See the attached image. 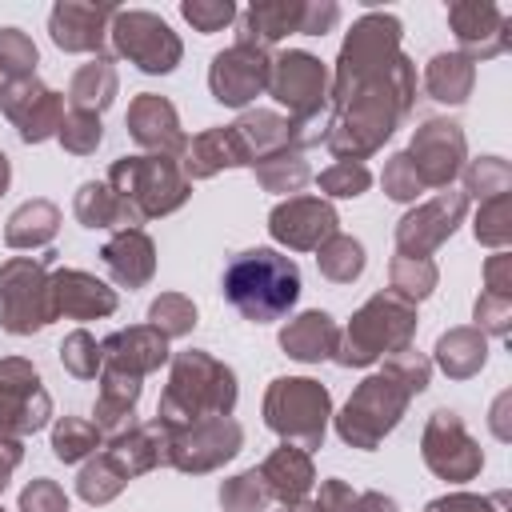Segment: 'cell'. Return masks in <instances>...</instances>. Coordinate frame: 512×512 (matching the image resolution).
<instances>
[{
	"instance_id": "obj_24",
	"label": "cell",
	"mask_w": 512,
	"mask_h": 512,
	"mask_svg": "<svg viewBox=\"0 0 512 512\" xmlns=\"http://www.w3.org/2000/svg\"><path fill=\"white\" fill-rule=\"evenodd\" d=\"M180 168H184L188 184H196V180H212L224 168H252V156H248L244 140L236 136V128L224 124V128H204L200 136H192L180 156Z\"/></svg>"
},
{
	"instance_id": "obj_38",
	"label": "cell",
	"mask_w": 512,
	"mask_h": 512,
	"mask_svg": "<svg viewBox=\"0 0 512 512\" xmlns=\"http://www.w3.org/2000/svg\"><path fill=\"white\" fill-rule=\"evenodd\" d=\"M72 212H76V220H80L84 228H112V232L124 228L120 200H116V192H112L104 180H84V184L76 188Z\"/></svg>"
},
{
	"instance_id": "obj_54",
	"label": "cell",
	"mask_w": 512,
	"mask_h": 512,
	"mask_svg": "<svg viewBox=\"0 0 512 512\" xmlns=\"http://www.w3.org/2000/svg\"><path fill=\"white\" fill-rule=\"evenodd\" d=\"M424 512H508V492H492V496H476V492H448L428 500Z\"/></svg>"
},
{
	"instance_id": "obj_33",
	"label": "cell",
	"mask_w": 512,
	"mask_h": 512,
	"mask_svg": "<svg viewBox=\"0 0 512 512\" xmlns=\"http://www.w3.org/2000/svg\"><path fill=\"white\" fill-rule=\"evenodd\" d=\"M476 84V64L460 52H436L424 68V92L436 104H464Z\"/></svg>"
},
{
	"instance_id": "obj_53",
	"label": "cell",
	"mask_w": 512,
	"mask_h": 512,
	"mask_svg": "<svg viewBox=\"0 0 512 512\" xmlns=\"http://www.w3.org/2000/svg\"><path fill=\"white\" fill-rule=\"evenodd\" d=\"M384 368H388V372H396V376L408 384V392H412V396H420V392L428 388V380H432V360H428L424 352H416L412 344H408V348H400V352H392V356L384 360Z\"/></svg>"
},
{
	"instance_id": "obj_41",
	"label": "cell",
	"mask_w": 512,
	"mask_h": 512,
	"mask_svg": "<svg viewBox=\"0 0 512 512\" xmlns=\"http://www.w3.org/2000/svg\"><path fill=\"white\" fill-rule=\"evenodd\" d=\"M460 172H464V196H476L480 204L512 192V168H508V160H500V156L464 160Z\"/></svg>"
},
{
	"instance_id": "obj_26",
	"label": "cell",
	"mask_w": 512,
	"mask_h": 512,
	"mask_svg": "<svg viewBox=\"0 0 512 512\" xmlns=\"http://www.w3.org/2000/svg\"><path fill=\"white\" fill-rule=\"evenodd\" d=\"M100 260L120 288H144L156 276V244L144 228H120L104 240Z\"/></svg>"
},
{
	"instance_id": "obj_52",
	"label": "cell",
	"mask_w": 512,
	"mask_h": 512,
	"mask_svg": "<svg viewBox=\"0 0 512 512\" xmlns=\"http://www.w3.org/2000/svg\"><path fill=\"white\" fill-rule=\"evenodd\" d=\"M472 328H480L484 336H508L512 328V296H492V292H480L476 296V308H472Z\"/></svg>"
},
{
	"instance_id": "obj_15",
	"label": "cell",
	"mask_w": 512,
	"mask_h": 512,
	"mask_svg": "<svg viewBox=\"0 0 512 512\" xmlns=\"http://www.w3.org/2000/svg\"><path fill=\"white\" fill-rule=\"evenodd\" d=\"M464 216H468V196L452 188L408 208L396 224V256H432L464 224Z\"/></svg>"
},
{
	"instance_id": "obj_12",
	"label": "cell",
	"mask_w": 512,
	"mask_h": 512,
	"mask_svg": "<svg viewBox=\"0 0 512 512\" xmlns=\"http://www.w3.org/2000/svg\"><path fill=\"white\" fill-rule=\"evenodd\" d=\"M244 444V428L232 416H208L184 428H172V444H168V464L192 476L216 472L224 468Z\"/></svg>"
},
{
	"instance_id": "obj_6",
	"label": "cell",
	"mask_w": 512,
	"mask_h": 512,
	"mask_svg": "<svg viewBox=\"0 0 512 512\" xmlns=\"http://www.w3.org/2000/svg\"><path fill=\"white\" fill-rule=\"evenodd\" d=\"M408 404H412L408 384H404L396 372L380 368V372L364 376V380L356 384V392L348 396V404L336 412V436H340L348 448L372 452V448L404 420Z\"/></svg>"
},
{
	"instance_id": "obj_35",
	"label": "cell",
	"mask_w": 512,
	"mask_h": 512,
	"mask_svg": "<svg viewBox=\"0 0 512 512\" xmlns=\"http://www.w3.org/2000/svg\"><path fill=\"white\" fill-rule=\"evenodd\" d=\"M252 172H256V184H260L264 192H280V196H292V192H300V188L312 180V168H308L304 152L292 148V144L280 148V152L260 156V160L252 164Z\"/></svg>"
},
{
	"instance_id": "obj_47",
	"label": "cell",
	"mask_w": 512,
	"mask_h": 512,
	"mask_svg": "<svg viewBox=\"0 0 512 512\" xmlns=\"http://www.w3.org/2000/svg\"><path fill=\"white\" fill-rule=\"evenodd\" d=\"M316 184H320V196H324V200H352V196L368 192L372 172H368V164H360V160H336V164H328V168L320 172Z\"/></svg>"
},
{
	"instance_id": "obj_17",
	"label": "cell",
	"mask_w": 512,
	"mask_h": 512,
	"mask_svg": "<svg viewBox=\"0 0 512 512\" xmlns=\"http://www.w3.org/2000/svg\"><path fill=\"white\" fill-rule=\"evenodd\" d=\"M0 108H4V116L12 120V128L24 144H44L64 124V96L52 92L40 76L4 84L0 88Z\"/></svg>"
},
{
	"instance_id": "obj_28",
	"label": "cell",
	"mask_w": 512,
	"mask_h": 512,
	"mask_svg": "<svg viewBox=\"0 0 512 512\" xmlns=\"http://www.w3.org/2000/svg\"><path fill=\"white\" fill-rule=\"evenodd\" d=\"M336 344H340V324L312 308V312H300L292 316L284 328H280V348L300 360V364H320V360H332L336 356Z\"/></svg>"
},
{
	"instance_id": "obj_18",
	"label": "cell",
	"mask_w": 512,
	"mask_h": 512,
	"mask_svg": "<svg viewBox=\"0 0 512 512\" xmlns=\"http://www.w3.org/2000/svg\"><path fill=\"white\" fill-rule=\"evenodd\" d=\"M268 232L288 252H316L340 232V216L324 196H288L268 212Z\"/></svg>"
},
{
	"instance_id": "obj_20",
	"label": "cell",
	"mask_w": 512,
	"mask_h": 512,
	"mask_svg": "<svg viewBox=\"0 0 512 512\" xmlns=\"http://www.w3.org/2000/svg\"><path fill=\"white\" fill-rule=\"evenodd\" d=\"M508 16L488 0H456L448 4V28L456 32L460 56L480 64L508 48Z\"/></svg>"
},
{
	"instance_id": "obj_7",
	"label": "cell",
	"mask_w": 512,
	"mask_h": 512,
	"mask_svg": "<svg viewBox=\"0 0 512 512\" xmlns=\"http://www.w3.org/2000/svg\"><path fill=\"white\" fill-rule=\"evenodd\" d=\"M332 420V396L320 380L312 376H276L264 392V424L284 440L304 452L324 444Z\"/></svg>"
},
{
	"instance_id": "obj_59",
	"label": "cell",
	"mask_w": 512,
	"mask_h": 512,
	"mask_svg": "<svg viewBox=\"0 0 512 512\" xmlns=\"http://www.w3.org/2000/svg\"><path fill=\"white\" fill-rule=\"evenodd\" d=\"M8 180H12V164H8V156L0 152V196L8 192Z\"/></svg>"
},
{
	"instance_id": "obj_1",
	"label": "cell",
	"mask_w": 512,
	"mask_h": 512,
	"mask_svg": "<svg viewBox=\"0 0 512 512\" xmlns=\"http://www.w3.org/2000/svg\"><path fill=\"white\" fill-rule=\"evenodd\" d=\"M416 104V64L400 52V20L392 12H364L340 44L328 84V152L360 160L384 148Z\"/></svg>"
},
{
	"instance_id": "obj_30",
	"label": "cell",
	"mask_w": 512,
	"mask_h": 512,
	"mask_svg": "<svg viewBox=\"0 0 512 512\" xmlns=\"http://www.w3.org/2000/svg\"><path fill=\"white\" fill-rule=\"evenodd\" d=\"M304 12H308V0H260V4L240 12L236 40H252L260 48H272L288 32H304Z\"/></svg>"
},
{
	"instance_id": "obj_3",
	"label": "cell",
	"mask_w": 512,
	"mask_h": 512,
	"mask_svg": "<svg viewBox=\"0 0 512 512\" xmlns=\"http://www.w3.org/2000/svg\"><path fill=\"white\" fill-rule=\"evenodd\" d=\"M224 300L252 324H272L300 300V268L276 248H248L224 268Z\"/></svg>"
},
{
	"instance_id": "obj_27",
	"label": "cell",
	"mask_w": 512,
	"mask_h": 512,
	"mask_svg": "<svg viewBox=\"0 0 512 512\" xmlns=\"http://www.w3.org/2000/svg\"><path fill=\"white\" fill-rule=\"evenodd\" d=\"M256 472H260V480L268 484L272 500L284 504V508L308 500V492H312V484H316L312 452H304V448H296V444H280V448H272Z\"/></svg>"
},
{
	"instance_id": "obj_14",
	"label": "cell",
	"mask_w": 512,
	"mask_h": 512,
	"mask_svg": "<svg viewBox=\"0 0 512 512\" xmlns=\"http://www.w3.org/2000/svg\"><path fill=\"white\" fill-rule=\"evenodd\" d=\"M268 96L288 108V120H304L312 112L328 108V68L320 56L304 48H288L272 56V76H268Z\"/></svg>"
},
{
	"instance_id": "obj_13",
	"label": "cell",
	"mask_w": 512,
	"mask_h": 512,
	"mask_svg": "<svg viewBox=\"0 0 512 512\" xmlns=\"http://www.w3.org/2000/svg\"><path fill=\"white\" fill-rule=\"evenodd\" d=\"M268 76H272V52L252 40L228 44L208 64L212 100H220L228 108H248L260 92H268Z\"/></svg>"
},
{
	"instance_id": "obj_57",
	"label": "cell",
	"mask_w": 512,
	"mask_h": 512,
	"mask_svg": "<svg viewBox=\"0 0 512 512\" xmlns=\"http://www.w3.org/2000/svg\"><path fill=\"white\" fill-rule=\"evenodd\" d=\"M340 512H400V504L372 488V492H352V500Z\"/></svg>"
},
{
	"instance_id": "obj_46",
	"label": "cell",
	"mask_w": 512,
	"mask_h": 512,
	"mask_svg": "<svg viewBox=\"0 0 512 512\" xmlns=\"http://www.w3.org/2000/svg\"><path fill=\"white\" fill-rule=\"evenodd\" d=\"M268 504H272V492H268V484L260 480L256 468L220 484V508L224 512H264Z\"/></svg>"
},
{
	"instance_id": "obj_10",
	"label": "cell",
	"mask_w": 512,
	"mask_h": 512,
	"mask_svg": "<svg viewBox=\"0 0 512 512\" xmlns=\"http://www.w3.org/2000/svg\"><path fill=\"white\" fill-rule=\"evenodd\" d=\"M420 456H424L428 472L448 484H468L484 468L480 444L472 440V432L464 428V420L452 408H436L428 416V424L420 432Z\"/></svg>"
},
{
	"instance_id": "obj_25",
	"label": "cell",
	"mask_w": 512,
	"mask_h": 512,
	"mask_svg": "<svg viewBox=\"0 0 512 512\" xmlns=\"http://www.w3.org/2000/svg\"><path fill=\"white\" fill-rule=\"evenodd\" d=\"M100 352H104V364L108 368H120V372H132V376H148L156 372L160 364H168V340L152 328V324H132V328H116L112 336L100 340Z\"/></svg>"
},
{
	"instance_id": "obj_29",
	"label": "cell",
	"mask_w": 512,
	"mask_h": 512,
	"mask_svg": "<svg viewBox=\"0 0 512 512\" xmlns=\"http://www.w3.org/2000/svg\"><path fill=\"white\" fill-rule=\"evenodd\" d=\"M100 392H96V408H92V424L104 432V440L108 436H116V432H124V428H132V412H136V404H140V376H132V372H120V368H100Z\"/></svg>"
},
{
	"instance_id": "obj_37",
	"label": "cell",
	"mask_w": 512,
	"mask_h": 512,
	"mask_svg": "<svg viewBox=\"0 0 512 512\" xmlns=\"http://www.w3.org/2000/svg\"><path fill=\"white\" fill-rule=\"evenodd\" d=\"M436 280H440V272H436L432 256H392V264H388V292H396L408 304L428 300L436 292Z\"/></svg>"
},
{
	"instance_id": "obj_58",
	"label": "cell",
	"mask_w": 512,
	"mask_h": 512,
	"mask_svg": "<svg viewBox=\"0 0 512 512\" xmlns=\"http://www.w3.org/2000/svg\"><path fill=\"white\" fill-rule=\"evenodd\" d=\"M20 460H24V440H16V436H0V492L8 488L12 472L20 468Z\"/></svg>"
},
{
	"instance_id": "obj_31",
	"label": "cell",
	"mask_w": 512,
	"mask_h": 512,
	"mask_svg": "<svg viewBox=\"0 0 512 512\" xmlns=\"http://www.w3.org/2000/svg\"><path fill=\"white\" fill-rule=\"evenodd\" d=\"M120 92V76H116V64L112 56H92L88 64H80L72 72V84H68V100L72 108L80 112H104Z\"/></svg>"
},
{
	"instance_id": "obj_32",
	"label": "cell",
	"mask_w": 512,
	"mask_h": 512,
	"mask_svg": "<svg viewBox=\"0 0 512 512\" xmlns=\"http://www.w3.org/2000/svg\"><path fill=\"white\" fill-rule=\"evenodd\" d=\"M60 232V208L52 200H24L4 228V244L8 248H48Z\"/></svg>"
},
{
	"instance_id": "obj_55",
	"label": "cell",
	"mask_w": 512,
	"mask_h": 512,
	"mask_svg": "<svg viewBox=\"0 0 512 512\" xmlns=\"http://www.w3.org/2000/svg\"><path fill=\"white\" fill-rule=\"evenodd\" d=\"M20 512H68V492L48 480V476H36L24 492H20Z\"/></svg>"
},
{
	"instance_id": "obj_60",
	"label": "cell",
	"mask_w": 512,
	"mask_h": 512,
	"mask_svg": "<svg viewBox=\"0 0 512 512\" xmlns=\"http://www.w3.org/2000/svg\"><path fill=\"white\" fill-rule=\"evenodd\" d=\"M288 512H320V508H316V504H312V500H300V504H292V508H288Z\"/></svg>"
},
{
	"instance_id": "obj_16",
	"label": "cell",
	"mask_w": 512,
	"mask_h": 512,
	"mask_svg": "<svg viewBox=\"0 0 512 512\" xmlns=\"http://www.w3.org/2000/svg\"><path fill=\"white\" fill-rule=\"evenodd\" d=\"M408 160L420 176L424 188H448L464 160H468V144H464V132L456 120H424L416 132H412V144H408Z\"/></svg>"
},
{
	"instance_id": "obj_19",
	"label": "cell",
	"mask_w": 512,
	"mask_h": 512,
	"mask_svg": "<svg viewBox=\"0 0 512 512\" xmlns=\"http://www.w3.org/2000/svg\"><path fill=\"white\" fill-rule=\"evenodd\" d=\"M116 4H96V0H60L48 12V32L60 52H88L104 56V40L112 28Z\"/></svg>"
},
{
	"instance_id": "obj_23",
	"label": "cell",
	"mask_w": 512,
	"mask_h": 512,
	"mask_svg": "<svg viewBox=\"0 0 512 512\" xmlns=\"http://www.w3.org/2000/svg\"><path fill=\"white\" fill-rule=\"evenodd\" d=\"M52 308L68 320H100L116 312V288L96 280L84 268H56L52 272Z\"/></svg>"
},
{
	"instance_id": "obj_50",
	"label": "cell",
	"mask_w": 512,
	"mask_h": 512,
	"mask_svg": "<svg viewBox=\"0 0 512 512\" xmlns=\"http://www.w3.org/2000/svg\"><path fill=\"white\" fill-rule=\"evenodd\" d=\"M380 184H384L388 200H396V204H412V200L424 192V184H420V176H416L408 152L388 156V164H384V172H380Z\"/></svg>"
},
{
	"instance_id": "obj_40",
	"label": "cell",
	"mask_w": 512,
	"mask_h": 512,
	"mask_svg": "<svg viewBox=\"0 0 512 512\" xmlns=\"http://www.w3.org/2000/svg\"><path fill=\"white\" fill-rule=\"evenodd\" d=\"M316 268H320V276L332 280V284H352V280L364 272V244H360L356 236L336 232L332 240H324V244L316 248Z\"/></svg>"
},
{
	"instance_id": "obj_51",
	"label": "cell",
	"mask_w": 512,
	"mask_h": 512,
	"mask_svg": "<svg viewBox=\"0 0 512 512\" xmlns=\"http://www.w3.org/2000/svg\"><path fill=\"white\" fill-rule=\"evenodd\" d=\"M180 16L196 28V32H220L224 24L236 20V4L232 0H184L180 4Z\"/></svg>"
},
{
	"instance_id": "obj_9",
	"label": "cell",
	"mask_w": 512,
	"mask_h": 512,
	"mask_svg": "<svg viewBox=\"0 0 512 512\" xmlns=\"http://www.w3.org/2000/svg\"><path fill=\"white\" fill-rule=\"evenodd\" d=\"M108 40H112L116 56H124L128 64H136V68L148 72V76L172 72V68L180 64V56H184L180 36L168 28V20H160V16L148 12V8H120V12L112 16Z\"/></svg>"
},
{
	"instance_id": "obj_45",
	"label": "cell",
	"mask_w": 512,
	"mask_h": 512,
	"mask_svg": "<svg viewBox=\"0 0 512 512\" xmlns=\"http://www.w3.org/2000/svg\"><path fill=\"white\" fill-rule=\"evenodd\" d=\"M60 364H64V372H68V376H76V380H96V376H100V368H104L100 340H96L92 332H84V328L68 332V336H64V344H60Z\"/></svg>"
},
{
	"instance_id": "obj_2",
	"label": "cell",
	"mask_w": 512,
	"mask_h": 512,
	"mask_svg": "<svg viewBox=\"0 0 512 512\" xmlns=\"http://www.w3.org/2000/svg\"><path fill=\"white\" fill-rule=\"evenodd\" d=\"M236 396H240L236 372L224 360H216L212 352L188 348V352L172 356L168 384L156 404V420H164L168 428H184V424H196L208 416H232Z\"/></svg>"
},
{
	"instance_id": "obj_49",
	"label": "cell",
	"mask_w": 512,
	"mask_h": 512,
	"mask_svg": "<svg viewBox=\"0 0 512 512\" xmlns=\"http://www.w3.org/2000/svg\"><path fill=\"white\" fill-rule=\"evenodd\" d=\"M56 140H60V148L72 152V156H92V152L100 148V140H104V124H100L96 112L72 108V112H64V124H60Z\"/></svg>"
},
{
	"instance_id": "obj_43",
	"label": "cell",
	"mask_w": 512,
	"mask_h": 512,
	"mask_svg": "<svg viewBox=\"0 0 512 512\" xmlns=\"http://www.w3.org/2000/svg\"><path fill=\"white\" fill-rule=\"evenodd\" d=\"M124 476H120V468L104 456V452H96V456H88L84 460V468H80V476H76V492H80V500H88V504H108V500H116L120 492H124Z\"/></svg>"
},
{
	"instance_id": "obj_4",
	"label": "cell",
	"mask_w": 512,
	"mask_h": 512,
	"mask_svg": "<svg viewBox=\"0 0 512 512\" xmlns=\"http://www.w3.org/2000/svg\"><path fill=\"white\" fill-rule=\"evenodd\" d=\"M104 184H108V188L116 192V200H120L124 228H140L144 220L168 216V212H176V208L192 196V184H188L180 160H172V156H152V152L112 160Z\"/></svg>"
},
{
	"instance_id": "obj_48",
	"label": "cell",
	"mask_w": 512,
	"mask_h": 512,
	"mask_svg": "<svg viewBox=\"0 0 512 512\" xmlns=\"http://www.w3.org/2000/svg\"><path fill=\"white\" fill-rule=\"evenodd\" d=\"M472 232H476V240H480L484 248L504 252L508 240H512V192H508V196H496V200H484L480 212H476Z\"/></svg>"
},
{
	"instance_id": "obj_22",
	"label": "cell",
	"mask_w": 512,
	"mask_h": 512,
	"mask_svg": "<svg viewBox=\"0 0 512 512\" xmlns=\"http://www.w3.org/2000/svg\"><path fill=\"white\" fill-rule=\"evenodd\" d=\"M168 444H172V428L152 416L144 424H132V428L108 436L104 456L120 468L124 480H132V476H144V472L168 464Z\"/></svg>"
},
{
	"instance_id": "obj_8",
	"label": "cell",
	"mask_w": 512,
	"mask_h": 512,
	"mask_svg": "<svg viewBox=\"0 0 512 512\" xmlns=\"http://www.w3.org/2000/svg\"><path fill=\"white\" fill-rule=\"evenodd\" d=\"M52 256H12L0 264V324L8 336H32L56 320L52 308Z\"/></svg>"
},
{
	"instance_id": "obj_36",
	"label": "cell",
	"mask_w": 512,
	"mask_h": 512,
	"mask_svg": "<svg viewBox=\"0 0 512 512\" xmlns=\"http://www.w3.org/2000/svg\"><path fill=\"white\" fill-rule=\"evenodd\" d=\"M232 128H236V136L244 140L252 164H256L260 156H268V152L288 148V120H284L280 112H272V108H244Z\"/></svg>"
},
{
	"instance_id": "obj_11",
	"label": "cell",
	"mask_w": 512,
	"mask_h": 512,
	"mask_svg": "<svg viewBox=\"0 0 512 512\" xmlns=\"http://www.w3.org/2000/svg\"><path fill=\"white\" fill-rule=\"evenodd\" d=\"M52 416V396L40 384V372L24 356H4L0 360V436H32L48 424Z\"/></svg>"
},
{
	"instance_id": "obj_21",
	"label": "cell",
	"mask_w": 512,
	"mask_h": 512,
	"mask_svg": "<svg viewBox=\"0 0 512 512\" xmlns=\"http://www.w3.org/2000/svg\"><path fill=\"white\" fill-rule=\"evenodd\" d=\"M124 124H128V136H132L144 152H152V156H172V160H180L184 148H188V136H184L180 116H176V108H172L168 96L140 92V96L128 104Z\"/></svg>"
},
{
	"instance_id": "obj_56",
	"label": "cell",
	"mask_w": 512,
	"mask_h": 512,
	"mask_svg": "<svg viewBox=\"0 0 512 512\" xmlns=\"http://www.w3.org/2000/svg\"><path fill=\"white\" fill-rule=\"evenodd\" d=\"M484 292H492V296H512V256H508V252L488 256V264H484Z\"/></svg>"
},
{
	"instance_id": "obj_34",
	"label": "cell",
	"mask_w": 512,
	"mask_h": 512,
	"mask_svg": "<svg viewBox=\"0 0 512 512\" xmlns=\"http://www.w3.org/2000/svg\"><path fill=\"white\" fill-rule=\"evenodd\" d=\"M488 360V336L480 328H448L440 340H436V364L444 368V376L452 380H468L484 368Z\"/></svg>"
},
{
	"instance_id": "obj_61",
	"label": "cell",
	"mask_w": 512,
	"mask_h": 512,
	"mask_svg": "<svg viewBox=\"0 0 512 512\" xmlns=\"http://www.w3.org/2000/svg\"><path fill=\"white\" fill-rule=\"evenodd\" d=\"M0 512H4V508H0Z\"/></svg>"
},
{
	"instance_id": "obj_5",
	"label": "cell",
	"mask_w": 512,
	"mask_h": 512,
	"mask_svg": "<svg viewBox=\"0 0 512 512\" xmlns=\"http://www.w3.org/2000/svg\"><path fill=\"white\" fill-rule=\"evenodd\" d=\"M412 336H416V304H408L384 288L352 312L348 328H340V344H336L332 360L340 368H368L380 356L408 348Z\"/></svg>"
},
{
	"instance_id": "obj_44",
	"label": "cell",
	"mask_w": 512,
	"mask_h": 512,
	"mask_svg": "<svg viewBox=\"0 0 512 512\" xmlns=\"http://www.w3.org/2000/svg\"><path fill=\"white\" fill-rule=\"evenodd\" d=\"M36 60H40V52H36V44H32L28 32L0 28V88L36 76Z\"/></svg>"
},
{
	"instance_id": "obj_39",
	"label": "cell",
	"mask_w": 512,
	"mask_h": 512,
	"mask_svg": "<svg viewBox=\"0 0 512 512\" xmlns=\"http://www.w3.org/2000/svg\"><path fill=\"white\" fill-rule=\"evenodd\" d=\"M100 444H104V432L84 416H60L52 424V456L64 464H80V460L96 456Z\"/></svg>"
},
{
	"instance_id": "obj_42",
	"label": "cell",
	"mask_w": 512,
	"mask_h": 512,
	"mask_svg": "<svg viewBox=\"0 0 512 512\" xmlns=\"http://www.w3.org/2000/svg\"><path fill=\"white\" fill-rule=\"evenodd\" d=\"M148 324L164 336V340H180L196 328V304L184 292H160L148 304Z\"/></svg>"
}]
</instances>
